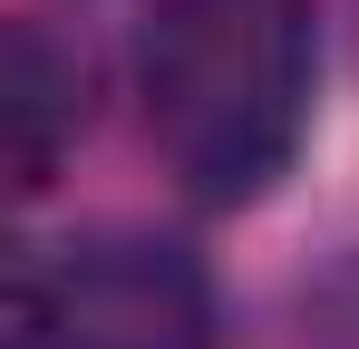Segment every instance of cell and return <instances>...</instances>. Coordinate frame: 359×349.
Instances as JSON below:
<instances>
[{
	"label": "cell",
	"mask_w": 359,
	"mask_h": 349,
	"mask_svg": "<svg viewBox=\"0 0 359 349\" xmlns=\"http://www.w3.org/2000/svg\"><path fill=\"white\" fill-rule=\"evenodd\" d=\"M146 136L194 204L243 214L282 194L311 146L320 10L311 0H156L136 39Z\"/></svg>",
	"instance_id": "obj_1"
},
{
	"label": "cell",
	"mask_w": 359,
	"mask_h": 349,
	"mask_svg": "<svg viewBox=\"0 0 359 349\" xmlns=\"http://www.w3.org/2000/svg\"><path fill=\"white\" fill-rule=\"evenodd\" d=\"M10 349H224V310L175 233L107 224L20 252Z\"/></svg>",
	"instance_id": "obj_2"
},
{
	"label": "cell",
	"mask_w": 359,
	"mask_h": 349,
	"mask_svg": "<svg viewBox=\"0 0 359 349\" xmlns=\"http://www.w3.org/2000/svg\"><path fill=\"white\" fill-rule=\"evenodd\" d=\"M97 107V68L78 39H59L49 20H10V58H0V126H10V194H49L59 165L88 136Z\"/></svg>",
	"instance_id": "obj_3"
}]
</instances>
